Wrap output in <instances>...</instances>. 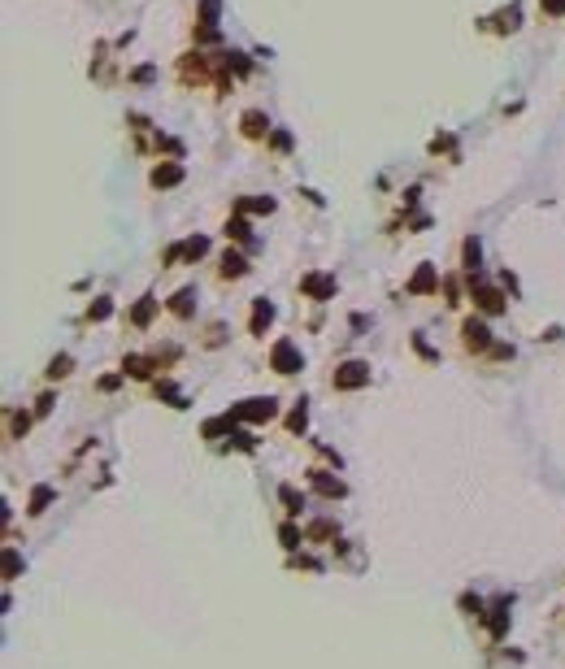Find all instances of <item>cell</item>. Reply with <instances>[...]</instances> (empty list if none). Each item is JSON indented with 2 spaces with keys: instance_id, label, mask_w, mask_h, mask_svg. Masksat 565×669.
<instances>
[{
  "instance_id": "obj_1",
  "label": "cell",
  "mask_w": 565,
  "mask_h": 669,
  "mask_svg": "<svg viewBox=\"0 0 565 669\" xmlns=\"http://www.w3.org/2000/svg\"><path fill=\"white\" fill-rule=\"evenodd\" d=\"M370 379V370L361 365V361H348V365H339V374H335V387H361Z\"/></svg>"
},
{
  "instance_id": "obj_2",
  "label": "cell",
  "mask_w": 565,
  "mask_h": 669,
  "mask_svg": "<svg viewBox=\"0 0 565 669\" xmlns=\"http://www.w3.org/2000/svg\"><path fill=\"white\" fill-rule=\"evenodd\" d=\"M274 365H279V374H292V370H300V361H296V348H292V344H279V348H274Z\"/></svg>"
},
{
  "instance_id": "obj_3",
  "label": "cell",
  "mask_w": 565,
  "mask_h": 669,
  "mask_svg": "<svg viewBox=\"0 0 565 669\" xmlns=\"http://www.w3.org/2000/svg\"><path fill=\"white\" fill-rule=\"evenodd\" d=\"M239 417H270L274 413V400H248L244 409H235Z\"/></svg>"
},
{
  "instance_id": "obj_4",
  "label": "cell",
  "mask_w": 565,
  "mask_h": 669,
  "mask_svg": "<svg viewBox=\"0 0 565 669\" xmlns=\"http://www.w3.org/2000/svg\"><path fill=\"white\" fill-rule=\"evenodd\" d=\"M179 178H183L179 166H161V170H153V183H157V187H170V183H179Z\"/></svg>"
},
{
  "instance_id": "obj_5",
  "label": "cell",
  "mask_w": 565,
  "mask_h": 669,
  "mask_svg": "<svg viewBox=\"0 0 565 669\" xmlns=\"http://www.w3.org/2000/svg\"><path fill=\"white\" fill-rule=\"evenodd\" d=\"M244 130H248V135H261V130H266V118H261V113H244Z\"/></svg>"
},
{
  "instance_id": "obj_6",
  "label": "cell",
  "mask_w": 565,
  "mask_h": 669,
  "mask_svg": "<svg viewBox=\"0 0 565 669\" xmlns=\"http://www.w3.org/2000/svg\"><path fill=\"white\" fill-rule=\"evenodd\" d=\"M435 283V270H422V274H417V279H413V291H426Z\"/></svg>"
},
{
  "instance_id": "obj_7",
  "label": "cell",
  "mask_w": 565,
  "mask_h": 669,
  "mask_svg": "<svg viewBox=\"0 0 565 669\" xmlns=\"http://www.w3.org/2000/svg\"><path fill=\"white\" fill-rule=\"evenodd\" d=\"M191 309V291H179V296H174V313H187Z\"/></svg>"
},
{
  "instance_id": "obj_8",
  "label": "cell",
  "mask_w": 565,
  "mask_h": 669,
  "mask_svg": "<svg viewBox=\"0 0 565 669\" xmlns=\"http://www.w3.org/2000/svg\"><path fill=\"white\" fill-rule=\"evenodd\" d=\"M544 9H548V13H561V9H565V0H544Z\"/></svg>"
}]
</instances>
